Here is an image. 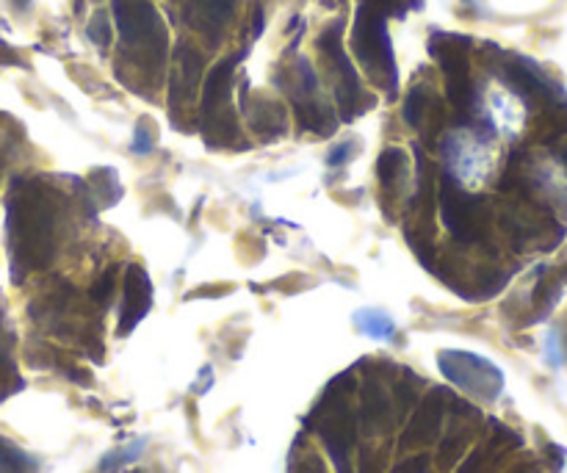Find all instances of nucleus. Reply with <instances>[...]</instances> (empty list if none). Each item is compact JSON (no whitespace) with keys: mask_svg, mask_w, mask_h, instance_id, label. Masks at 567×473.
I'll list each match as a JSON object with an SVG mask.
<instances>
[{"mask_svg":"<svg viewBox=\"0 0 567 473\" xmlns=\"http://www.w3.org/2000/svg\"><path fill=\"white\" fill-rule=\"evenodd\" d=\"M9 247H12L14 280L34 269L48 267L56 252V205L48 189L20 180L9 200Z\"/></svg>","mask_w":567,"mask_h":473,"instance_id":"1","label":"nucleus"},{"mask_svg":"<svg viewBox=\"0 0 567 473\" xmlns=\"http://www.w3.org/2000/svg\"><path fill=\"white\" fill-rule=\"evenodd\" d=\"M352 48H355L357 59L366 64V70L377 78V83H382L385 90L393 95L397 92V59H393V45H390L385 17L377 3H371V7L366 3L357 12Z\"/></svg>","mask_w":567,"mask_h":473,"instance_id":"2","label":"nucleus"},{"mask_svg":"<svg viewBox=\"0 0 567 473\" xmlns=\"http://www.w3.org/2000/svg\"><path fill=\"white\" fill-rule=\"evenodd\" d=\"M343 379H335V382L330 385V393H327L324 402L316 407V413L310 415L308 424L321 435L332 462L338 465V473H352L349 471V451L355 446V415H352V407L346 404V397L341 393Z\"/></svg>","mask_w":567,"mask_h":473,"instance_id":"3","label":"nucleus"},{"mask_svg":"<svg viewBox=\"0 0 567 473\" xmlns=\"http://www.w3.org/2000/svg\"><path fill=\"white\" fill-rule=\"evenodd\" d=\"M117 28L122 42L133 50H153L155 59H164L166 31L150 0H111Z\"/></svg>","mask_w":567,"mask_h":473,"instance_id":"4","label":"nucleus"},{"mask_svg":"<svg viewBox=\"0 0 567 473\" xmlns=\"http://www.w3.org/2000/svg\"><path fill=\"white\" fill-rule=\"evenodd\" d=\"M438 366L449 382L476 399H496L504 388V374L473 352H440Z\"/></svg>","mask_w":567,"mask_h":473,"instance_id":"5","label":"nucleus"},{"mask_svg":"<svg viewBox=\"0 0 567 473\" xmlns=\"http://www.w3.org/2000/svg\"><path fill=\"white\" fill-rule=\"evenodd\" d=\"M321 50L327 54L330 64L335 67V92H338V103H341V114L343 119H355L357 114L363 111L357 103L363 100L361 92V81H357V72L352 67V61L346 59L343 54V23L330 25V28L321 34Z\"/></svg>","mask_w":567,"mask_h":473,"instance_id":"6","label":"nucleus"},{"mask_svg":"<svg viewBox=\"0 0 567 473\" xmlns=\"http://www.w3.org/2000/svg\"><path fill=\"white\" fill-rule=\"evenodd\" d=\"M440 213L444 222L460 241L471 244L482 236V205L479 200L468 197L449 175L440 180Z\"/></svg>","mask_w":567,"mask_h":473,"instance_id":"7","label":"nucleus"},{"mask_svg":"<svg viewBox=\"0 0 567 473\" xmlns=\"http://www.w3.org/2000/svg\"><path fill=\"white\" fill-rule=\"evenodd\" d=\"M202 59L194 48L180 42L172 56V83H169V103L175 108H184L194 103L197 86H200Z\"/></svg>","mask_w":567,"mask_h":473,"instance_id":"8","label":"nucleus"},{"mask_svg":"<svg viewBox=\"0 0 567 473\" xmlns=\"http://www.w3.org/2000/svg\"><path fill=\"white\" fill-rule=\"evenodd\" d=\"M153 308V283L142 267H128L125 272V308L119 319V335L137 330L139 321Z\"/></svg>","mask_w":567,"mask_h":473,"instance_id":"9","label":"nucleus"},{"mask_svg":"<svg viewBox=\"0 0 567 473\" xmlns=\"http://www.w3.org/2000/svg\"><path fill=\"white\" fill-rule=\"evenodd\" d=\"M184 14L197 34L216 39L236 14V0H189Z\"/></svg>","mask_w":567,"mask_h":473,"instance_id":"10","label":"nucleus"},{"mask_svg":"<svg viewBox=\"0 0 567 473\" xmlns=\"http://www.w3.org/2000/svg\"><path fill=\"white\" fill-rule=\"evenodd\" d=\"M444 391H435L424 404L418 407V413L410 421L407 433H404L402 446H426L438 438L440 418H444Z\"/></svg>","mask_w":567,"mask_h":473,"instance_id":"11","label":"nucleus"},{"mask_svg":"<svg viewBox=\"0 0 567 473\" xmlns=\"http://www.w3.org/2000/svg\"><path fill=\"white\" fill-rule=\"evenodd\" d=\"M36 468H39L36 457L9 438H0V473H34Z\"/></svg>","mask_w":567,"mask_h":473,"instance_id":"12","label":"nucleus"},{"mask_svg":"<svg viewBox=\"0 0 567 473\" xmlns=\"http://www.w3.org/2000/svg\"><path fill=\"white\" fill-rule=\"evenodd\" d=\"M390 418V402L388 397L382 393V388H379L377 382L368 385L366 388V407H363V421H366L368 429H385V424H388Z\"/></svg>","mask_w":567,"mask_h":473,"instance_id":"13","label":"nucleus"},{"mask_svg":"<svg viewBox=\"0 0 567 473\" xmlns=\"http://www.w3.org/2000/svg\"><path fill=\"white\" fill-rule=\"evenodd\" d=\"M355 327L368 338H377V341H390L397 324L390 316H385L382 310H357L355 314Z\"/></svg>","mask_w":567,"mask_h":473,"instance_id":"14","label":"nucleus"},{"mask_svg":"<svg viewBox=\"0 0 567 473\" xmlns=\"http://www.w3.org/2000/svg\"><path fill=\"white\" fill-rule=\"evenodd\" d=\"M260 114L255 117L252 114V128L260 133V137L274 139L280 133H285V111L272 100H260L258 103Z\"/></svg>","mask_w":567,"mask_h":473,"instance_id":"15","label":"nucleus"},{"mask_svg":"<svg viewBox=\"0 0 567 473\" xmlns=\"http://www.w3.org/2000/svg\"><path fill=\"white\" fill-rule=\"evenodd\" d=\"M92 191H95L101 208H111L122 200V184H119L117 172L114 169H95L90 175Z\"/></svg>","mask_w":567,"mask_h":473,"instance_id":"16","label":"nucleus"},{"mask_svg":"<svg viewBox=\"0 0 567 473\" xmlns=\"http://www.w3.org/2000/svg\"><path fill=\"white\" fill-rule=\"evenodd\" d=\"M404 169H407V158H404L402 150H388V153H382V158H379V178H382V184H397L399 178L404 175Z\"/></svg>","mask_w":567,"mask_h":473,"instance_id":"17","label":"nucleus"},{"mask_svg":"<svg viewBox=\"0 0 567 473\" xmlns=\"http://www.w3.org/2000/svg\"><path fill=\"white\" fill-rule=\"evenodd\" d=\"M142 449H144V440H137V444H133V446H125V449L111 451V454L103 457L101 471L103 473H114V471H117V468H122V465H128V462L139 460Z\"/></svg>","mask_w":567,"mask_h":473,"instance_id":"18","label":"nucleus"},{"mask_svg":"<svg viewBox=\"0 0 567 473\" xmlns=\"http://www.w3.org/2000/svg\"><path fill=\"white\" fill-rule=\"evenodd\" d=\"M86 36L95 42L97 48H108L111 45V23H108L106 12H97L95 17L90 20V28H86Z\"/></svg>","mask_w":567,"mask_h":473,"instance_id":"19","label":"nucleus"},{"mask_svg":"<svg viewBox=\"0 0 567 473\" xmlns=\"http://www.w3.org/2000/svg\"><path fill=\"white\" fill-rule=\"evenodd\" d=\"M424 114H426V95L421 90H415L413 95H410L407 106H404V117H407V122L413 125V128H421V125H424Z\"/></svg>","mask_w":567,"mask_h":473,"instance_id":"20","label":"nucleus"},{"mask_svg":"<svg viewBox=\"0 0 567 473\" xmlns=\"http://www.w3.org/2000/svg\"><path fill=\"white\" fill-rule=\"evenodd\" d=\"M7 327H3V319H0V382H7V379H12V382H20V377L14 374V366L12 360H9V352H7ZM23 385V382H20Z\"/></svg>","mask_w":567,"mask_h":473,"instance_id":"21","label":"nucleus"},{"mask_svg":"<svg viewBox=\"0 0 567 473\" xmlns=\"http://www.w3.org/2000/svg\"><path fill=\"white\" fill-rule=\"evenodd\" d=\"M111 291H114V269H108V272L97 280L95 288H92V299L101 305L108 303V299H111Z\"/></svg>","mask_w":567,"mask_h":473,"instance_id":"22","label":"nucleus"},{"mask_svg":"<svg viewBox=\"0 0 567 473\" xmlns=\"http://www.w3.org/2000/svg\"><path fill=\"white\" fill-rule=\"evenodd\" d=\"M133 150H137L139 155H147L150 150H153V133H150L147 122L137 125V139H133Z\"/></svg>","mask_w":567,"mask_h":473,"instance_id":"23","label":"nucleus"},{"mask_svg":"<svg viewBox=\"0 0 567 473\" xmlns=\"http://www.w3.org/2000/svg\"><path fill=\"white\" fill-rule=\"evenodd\" d=\"M426 468H429V460L421 454V457H415V460H407V462H402L399 468H393V473H426Z\"/></svg>","mask_w":567,"mask_h":473,"instance_id":"24","label":"nucleus"},{"mask_svg":"<svg viewBox=\"0 0 567 473\" xmlns=\"http://www.w3.org/2000/svg\"><path fill=\"white\" fill-rule=\"evenodd\" d=\"M349 161V144H338V147L330 150V155H327V164L330 166H343Z\"/></svg>","mask_w":567,"mask_h":473,"instance_id":"25","label":"nucleus"},{"mask_svg":"<svg viewBox=\"0 0 567 473\" xmlns=\"http://www.w3.org/2000/svg\"><path fill=\"white\" fill-rule=\"evenodd\" d=\"M9 3H12L14 9H20V12H25V9L31 7V0H9Z\"/></svg>","mask_w":567,"mask_h":473,"instance_id":"26","label":"nucleus"},{"mask_svg":"<svg viewBox=\"0 0 567 473\" xmlns=\"http://www.w3.org/2000/svg\"><path fill=\"white\" fill-rule=\"evenodd\" d=\"M556 280H559V283H562V285H565V283H567V263H565V267H562V269H559V274H556Z\"/></svg>","mask_w":567,"mask_h":473,"instance_id":"27","label":"nucleus"}]
</instances>
